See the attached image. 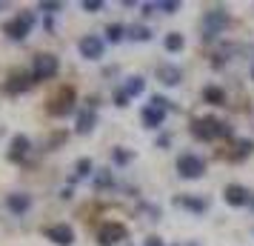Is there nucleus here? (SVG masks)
Instances as JSON below:
<instances>
[{
    "instance_id": "72a5a7b5",
    "label": "nucleus",
    "mask_w": 254,
    "mask_h": 246,
    "mask_svg": "<svg viewBox=\"0 0 254 246\" xmlns=\"http://www.w3.org/2000/svg\"><path fill=\"white\" fill-rule=\"evenodd\" d=\"M249 206H252V209H254V195H252V200H249Z\"/></svg>"
},
{
    "instance_id": "c85d7f7f",
    "label": "nucleus",
    "mask_w": 254,
    "mask_h": 246,
    "mask_svg": "<svg viewBox=\"0 0 254 246\" xmlns=\"http://www.w3.org/2000/svg\"><path fill=\"white\" fill-rule=\"evenodd\" d=\"M83 9H86V12H100V9H103V0H83Z\"/></svg>"
},
{
    "instance_id": "9b49d317",
    "label": "nucleus",
    "mask_w": 254,
    "mask_h": 246,
    "mask_svg": "<svg viewBox=\"0 0 254 246\" xmlns=\"http://www.w3.org/2000/svg\"><path fill=\"white\" fill-rule=\"evenodd\" d=\"M223 198H226L229 206H246V203L252 200V195H249V189L240 186V183H229V186L223 189Z\"/></svg>"
},
{
    "instance_id": "b1692460",
    "label": "nucleus",
    "mask_w": 254,
    "mask_h": 246,
    "mask_svg": "<svg viewBox=\"0 0 254 246\" xmlns=\"http://www.w3.org/2000/svg\"><path fill=\"white\" fill-rule=\"evenodd\" d=\"M89 175H94V164L89 158H80V161L74 164V177H89Z\"/></svg>"
},
{
    "instance_id": "4468645a",
    "label": "nucleus",
    "mask_w": 254,
    "mask_h": 246,
    "mask_svg": "<svg viewBox=\"0 0 254 246\" xmlns=\"http://www.w3.org/2000/svg\"><path fill=\"white\" fill-rule=\"evenodd\" d=\"M6 206H9V212H14V215H23V212L32 209V195H26V192H12V195L6 198Z\"/></svg>"
},
{
    "instance_id": "a211bd4d",
    "label": "nucleus",
    "mask_w": 254,
    "mask_h": 246,
    "mask_svg": "<svg viewBox=\"0 0 254 246\" xmlns=\"http://www.w3.org/2000/svg\"><path fill=\"white\" fill-rule=\"evenodd\" d=\"M203 100L211 106H226V92L220 89V86H206L203 89Z\"/></svg>"
},
{
    "instance_id": "f3484780",
    "label": "nucleus",
    "mask_w": 254,
    "mask_h": 246,
    "mask_svg": "<svg viewBox=\"0 0 254 246\" xmlns=\"http://www.w3.org/2000/svg\"><path fill=\"white\" fill-rule=\"evenodd\" d=\"M174 203H177V206H186V209H191V212H206L208 209L206 198H189V195H183V198H174Z\"/></svg>"
},
{
    "instance_id": "ddd939ff",
    "label": "nucleus",
    "mask_w": 254,
    "mask_h": 246,
    "mask_svg": "<svg viewBox=\"0 0 254 246\" xmlns=\"http://www.w3.org/2000/svg\"><path fill=\"white\" fill-rule=\"evenodd\" d=\"M143 126H149V129H160L163 123H166V109H160V106H146L143 109Z\"/></svg>"
},
{
    "instance_id": "f8f14e48",
    "label": "nucleus",
    "mask_w": 254,
    "mask_h": 246,
    "mask_svg": "<svg viewBox=\"0 0 254 246\" xmlns=\"http://www.w3.org/2000/svg\"><path fill=\"white\" fill-rule=\"evenodd\" d=\"M29 149H32V141L26 135H14L12 143H9V161L12 164H20L26 155H29Z\"/></svg>"
},
{
    "instance_id": "a878e982",
    "label": "nucleus",
    "mask_w": 254,
    "mask_h": 246,
    "mask_svg": "<svg viewBox=\"0 0 254 246\" xmlns=\"http://www.w3.org/2000/svg\"><path fill=\"white\" fill-rule=\"evenodd\" d=\"M157 12L174 14V12H180V3L177 0H157Z\"/></svg>"
},
{
    "instance_id": "6e6552de",
    "label": "nucleus",
    "mask_w": 254,
    "mask_h": 246,
    "mask_svg": "<svg viewBox=\"0 0 254 246\" xmlns=\"http://www.w3.org/2000/svg\"><path fill=\"white\" fill-rule=\"evenodd\" d=\"M46 238L58 246H71L74 244V229H71L69 223H55V226L46 229Z\"/></svg>"
},
{
    "instance_id": "1a4fd4ad",
    "label": "nucleus",
    "mask_w": 254,
    "mask_h": 246,
    "mask_svg": "<svg viewBox=\"0 0 254 246\" xmlns=\"http://www.w3.org/2000/svg\"><path fill=\"white\" fill-rule=\"evenodd\" d=\"M49 112L55 117H63V115H69V112H74V92H71V89H63V92L49 103Z\"/></svg>"
},
{
    "instance_id": "7ed1b4c3",
    "label": "nucleus",
    "mask_w": 254,
    "mask_h": 246,
    "mask_svg": "<svg viewBox=\"0 0 254 246\" xmlns=\"http://www.w3.org/2000/svg\"><path fill=\"white\" fill-rule=\"evenodd\" d=\"M32 26H35V14L32 12H20L17 17H12L9 23L3 26V32L12 37V40H26L29 32H32Z\"/></svg>"
},
{
    "instance_id": "c9c22d12",
    "label": "nucleus",
    "mask_w": 254,
    "mask_h": 246,
    "mask_svg": "<svg viewBox=\"0 0 254 246\" xmlns=\"http://www.w3.org/2000/svg\"><path fill=\"white\" fill-rule=\"evenodd\" d=\"M252 81H254V66H252Z\"/></svg>"
},
{
    "instance_id": "c756f323",
    "label": "nucleus",
    "mask_w": 254,
    "mask_h": 246,
    "mask_svg": "<svg viewBox=\"0 0 254 246\" xmlns=\"http://www.w3.org/2000/svg\"><path fill=\"white\" fill-rule=\"evenodd\" d=\"M151 106H160V109H166V112H169V100H166V97H160V94H154V97H151Z\"/></svg>"
},
{
    "instance_id": "0eeeda50",
    "label": "nucleus",
    "mask_w": 254,
    "mask_h": 246,
    "mask_svg": "<svg viewBox=\"0 0 254 246\" xmlns=\"http://www.w3.org/2000/svg\"><path fill=\"white\" fill-rule=\"evenodd\" d=\"M77 49H80V55H83L86 60H100V58H103L106 43H103L97 35H86V37H80Z\"/></svg>"
},
{
    "instance_id": "412c9836",
    "label": "nucleus",
    "mask_w": 254,
    "mask_h": 246,
    "mask_svg": "<svg viewBox=\"0 0 254 246\" xmlns=\"http://www.w3.org/2000/svg\"><path fill=\"white\" fill-rule=\"evenodd\" d=\"M186 46V37L180 32H169L166 35V52H180Z\"/></svg>"
},
{
    "instance_id": "2eb2a0df",
    "label": "nucleus",
    "mask_w": 254,
    "mask_h": 246,
    "mask_svg": "<svg viewBox=\"0 0 254 246\" xmlns=\"http://www.w3.org/2000/svg\"><path fill=\"white\" fill-rule=\"evenodd\" d=\"M94 126H97V112L94 109H83L77 115V135H89V132H94Z\"/></svg>"
},
{
    "instance_id": "cd10ccee",
    "label": "nucleus",
    "mask_w": 254,
    "mask_h": 246,
    "mask_svg": "<svg viewBox=\"0 0 254 246\" xmlns=\"http://www.w3.org/2000/svg\"><path fill=\"white\" fill-rule=\"evenodd\" d=\"M60 9H63V3H58V0H43V3H40V12L55 14V12H60Z\"/></svg>"
},
{
    "instance_id": "9d476101",
    "label": "nucleus",
    "mask_w": 254,
    "mask_h": 246,
    "mask_svg": "<svg viewBox=\"0 0 254 246\" xmlns=\"http://www.w3.org/2000/svg\"><path fill=\"white\" fill-rule=\"evenodd\" d=\"M154 75H157V81L163 86H177V83L183 81V72H180V66H174V63H160L154 69Z\"/></svg>"
},
{
    "instance_id": "39448f33",
    "label": "nucleus",
    "mask_w": 254,
    "mask_h": 246,
    "mask_svg": "<svg viewBox=\"0 0 254 246\" xmlns=\"http://www.w3.org/2000/svg\"><path fill=\"white\" fill-rule=\"evenodd\" d=\"M226 26H229V14H226V9H211V12L203 14V37H206V40L217 37Z\"/></svg>"
},
{
    "instance_id": "e433bc0d",
    "label": "nucleus",
    "mask_w": 254,
    "mask_h": 246,
    "mask_svg": "<svg viewBox=\"0 0 254 246\" xmlns=\"http://www.w3.org/2000/svg\"><path fill=\"white\" fill-rule=\"evenodd\" d=\"M177 246H180V244H177Z\"/></svg>"
},
{
    "instance_id": "dca6fc26",
    "label": "nucleus",
    "mask_w": 254,
    "mask_h": 246,
    "mask_svg": "<svg viewBox=\"0 0 254 246\" xmlns=\"http://www.w3.org/2000/svg\"><path fill=\"white\" fill-rule=\"evenodd\" d=\"M32 83H35V78H29V75H23V72H20V75H12V78H9V83H6V92H9V94L26 92Z\"/></svg>"
},
{
    "instance_id": "20e7f679",
    "label": "nucleus",
    "mask_w": 254,
    "mask_h": 246,
    "mask_svg": "<svg viewBox=\"0 0 254 246\" xmlns=\"http://www.w3.org/2000/svg\"><path fill=\"white\" fill-rule=\"evenodd\" d=\"M60 72V60L55 58V55H37L35 63H32V78L35 81H52L55 75Z\"/></svg>"
},
{
    "instance_id": "f03ea898",
    "label": "nucleus",
    "mask_w": 254,
    "mask_h": 246,
    "mask_svg": "<svg viewBox=\"0 0 254 246\" xmlns=\"http://www.w3.org/2000/svg\"><path fill=\"white\" fill-rule=\"evenodd\" d=\"M177 175L183 177V180H197V177L206 175V161L200 155H191V152L180 155L177 158Z\"/></svg>"
},
{
    "instance_id": "473e14b6",
    "label": "nucleus",
    "mask_w": 254,
    "mask_h": 246,
    "mask_svg": "<svg viewBox=\"0 0 254 246\" xmlns=\"http://www.w3.org/2000/svg\"><path fill=\"white\" fill-rule=\"evenodd\" d=\"M146 246H166L160 238H146Z\"/></svg>"
},
{
    "instance_id": "f257e3e1",
    "label": "nucleus",
    "mask_w": 254,
    "mask_h": 246,
    "mask_svg": "<svg viewBox=\"0 0 254 246\" xmlns=\"http://www.w3.org/2000/svg\"><path fill=\"white\" fill-rule=\"evenodd\" d=\"M191 135L197 141H217V138H231V126L220 117H197L191 120Z\"/></svg>"
},
{
    "instance_id": "f704fd0d",
    "label": "nucleus",
    "mask_w": 254,
    "mask_h": 246,
    "mask_svg": "<svg viewBox=\"0 0 254 246\" xmlns=\"http://www.w3.org/2000/svg\"><path fill=\"white\" fill-rule=\"evenodd\" d=\"M186 246H200V244H194V241H189V244H186Z\"/></svg>"
},
{
    "instance_id": "423d86ee",
    "label": "nucleus",
    "mask_w": 254,
    "mask_h": 246,
    "mask_svg": "<svg viewBox=\"0 0 254 246\" xmlns=\"http://www.w3.org/2000/svg\"><path fill=\"white\" fill-rule=\"evenodd\" d=\"M128 238V229L123 226V223H103L100 226V232H97V241H100V246H115L120 244V241H126Z\"/></svg>"
},
{
    "instance_id": "bb28decb",
    "label": "nucleus",
    "mask_w": 254,
    "mask_h": 246,
    "mask_svg": "<svg viewBox=\"0 0 254 246\" xmlns=\"http://www.w3.org/2000/svg\"><path fill=\"white\" fill-rule=\"evenodd\" d=\"M109 183H112V172H97V175H94V186L97 189H103V186H109Z\"/></svg>"
},
{
    "instance_id": "6ab92c4d",
    "label": "nucleus",
    "mask_w": 254,
    "mask_h": 246,
    "mask_svg": "<svg viewBox=\"0 0 254 246\" xmlns=\"http://www.w3.org/2000/svg\"><path fill=\"white\" fill-rule=\"evenodd\" d=\"M143 89H146V81L140 78V75H134V78H128L126 86H123V92L128 94V97H137V94H143Z\"/></svg>"
},
{
    "instance_id": "4be33fe9",
    "label": "nucleus",
    "mask_w": 254,
    "mask_h": 246,
    "mask_svg": "<svg viewBox=\"0 0 254 246\" xmlns=\"http://www.w3.org/2000/svg\"><path fill=\"white\" fill-rule=\"evenodd\" d=\"M126 32H128V29H123L120 23H109V26H106V40H109V43H120Z\"/></svg>"
},
{
    "instance_id": "aec40b11",
    "label": "nucleus",
    "mask_w": 254,
    "mask_h": 246,
    "mask_svg": "<svg viewBox=\"0 0 254 246\" xmlns=\"http://www.w3.org/2000/svg\"><path fill=\"white\" fill-rule=\"evenodd\" d=\"M254 152V141H234V161H243V158H249Z\"/></svg>"
},
{
    "instance_id": "7c9ffc66",
    "label": "nucleus",
    "mask_w": 254,
    "mask_h": 246,
    "mask_svg": "<svg viewBox=\"0 0 254 246\" xmlns=\"http://www.w3.org/2000/svg\"><path fill=\"white\" fill-rule=\"evenodd\" d=\"M115 103L120 106V109H123V106H128V94H126V92H117V94H115Z\"/></svg>"
},
{
    "instance_id": "5701e85b",
    "label": "nucleus",
    "mask_w": 254,
    "mask_h": 246,
    "mask_svg": "<svg viewBox=\"0 0 254 246\" xmlns=\"http://www.w3.org/2000/svg\"><path fill=\"white\" fill-rule=\"evenodd\" d=\"M128 37L131 40H137V43H146V40H151V32H149V26H128Z\"/></svg>"
},
{
    "instance_id": "2f4dec72",
    "label": "nucleus",
    "mask_w": 254,
    "mask_h": 246,
    "mask_svg": "<svg viewBox=\"0 0 254 246\" xmlns=\"http://www.w3.org/2000/svg\"><path fill=\"white\" fill-rule=\"evenodd\" d=\"M157 12V3H143V14H154Z\"/></svg>"
},
{
    "instance_id": "393cba45",
    "label": "nucleus",
    "mask_w": 254,
    "mask_h": 246,
    "mask_svg": "<svg viewBox=\"0 0 254 246\" xmlns=\"http://www.w3.org/2000/svg\"><path fill=\"white\" fill-rule=\"evenodd\" d=\"M112 158H115V164H117V166H126L128 161L134 158V152H131V149H126V146H117L115 152H112Z\"/></svg>"
}]
</instances>
